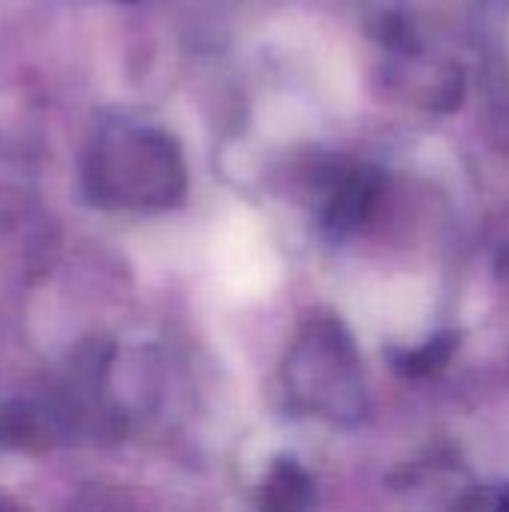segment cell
<instances>
[{
    "label": "cell",
    "mask_w": 509,
    "mask_h": 512,
    "mask_svg": "<svg viewBox=\"0 0 509 512\" xmlns=\"http://www.w3.org/2000/svg\"><path fill=\"white\" fill-rule=\"evenodd\" d=\"M84 192L99 207L165 210L186 195V165L177 141L150 126H111L84 159Z\"/></svg>",
    "instance_id": "6da1fadb"
},
{
    "label": "cell",
    "mask_w": 509,
    "mask_h": 512,
    "mask_svg": "<svg viewBox=\"0 0 509 512\" xmlns=\"http://www.w3.org/2000/svg\"><path fill=\"white\" fill-rule=\"evenodd\" d=\"M285 384L303 411L345 420L360 414L357 351L348 330L330 318L315 315L291 345Z\"/></svg>",
    "instance_id": "7a4b0ae2"
},
{
    "label": "cell",
    "mask_w": 509,
    "mask_h": 512,
    "mask_svg": "<svg viewBox=\"0 0 509 512\" xmlns=\"http://www.w3.org/2000/svg\"><path fill=\"white\" fill-rule=\"evenodd\" d=\"M372 201H375V180L369 174L345 177L327 201V213H324L327 228L336 234L351 231L354 225H360L366 219Z\"/></svg>",
    "instance_id": "3957f363"
},
{
    "label": "cell",
    "mask_w": 509,
    "mask_h": 512,
    "mask_svg": "<svg viewBox=\"0 0 509 512\" xmlns=\"http://www.w3.org/2000/svg\"><path fill=\"white\" fill-rule=\"evenodd\" d=\"M309 495H312V480L309 474L285 459V462H276V468L270 471L267 483H264V507H276V510H297V507H306L309 504Z\"/></svg>",
    "instance_id": "277c9868"
},
{
    "label": "cell",
    "mask_w": 509,
    "mask_h": 512,
    "mask_svg": "<svg viewBox=\"0 0 509 512\" xmlns=\"http://www.w3.org/2000/svg\"><path fill=\"white\" fill-rule=\"evenodd\" d=\"M453 348H456V345H453V336H438V339L426 342V345L417 348V351L399 354V357H396V369H399L402 375H414V378L429 375V372L441 369V366L450 360Z\"/></svg>",
    "instance_id": "5b68a950"
},
{
    "label": "cell",
    "mask_w": 509,
    "mask_h": 512,
    "mask_svg": "<svg viewBox=\"0 0 509 512\" xmlns=\"http://www.w3.org/2000/svg\"><path fill=\"white\" fill-rule=\"evenodd\" d=\"M117 3H135V0H117Z\"/></svg>",
    "instance_id": "8992f818"
}]
</instances>
